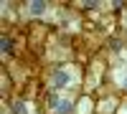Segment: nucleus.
Returning a JSON list of instances; mask_svg holds the SVG:
<instances>
[{"mask_svg":"<svg viewBox=\"0 0 127 114\" xmlns=\"http://www.w3.org/2000/svg\"><path fill=\"white\" fill-rule=\"evenodd\" d=\"M69 84V74L64 68H56L54 71V86H66Z\"/></svg>","mask_w":127,"mask_h":114,"instance_id":"1","label":"nucleus"},{"mask_svg":"<svg viewBox=\"0 0 127 114\" xmlns=\"http://www.w3.org/2000/svg\"><path fill=\"white\" fill-rule=\"evenodd\" d=\"M46 5L48 3H43V0H33V3L28 5V10H31V15H43L46 13Z\"/></svg>","mask_w":127,"mask_h":114,"instance_id":"2","label":"nucleus"},{"mask_svg":"<svg viewBox=\"0 0 127 114\" xmlns=\"http://www.w3.org/2000/svg\"><path fill=\"white\" fill-rule=\"evenodd\" d=\"M0 48H3V53H10V51H13V41H10L8 36H3V41H0Z\"/></svg>","mask_w":127,"mask_h":114,"instance_id":"3","label":"nucleus"},{"mask_svg":"<svg viewBox=\"0 0 127 114\" xmlns=\"http://www.w3.org/2000/svg\"><path fill=\"white\" fill-rule=\"evenodd\" d=\"M71 109H74V104H71V101H61L59 114H71Z\"/></svg>","mask_w":127,"mask_h":114,"instance_id":"4","label":"nucleus"},{"mask_svg":"<svg viewBox=\"0 0 127 114\" xmlns=\"http://www.w3.org/2000/svg\"><path fill=\"white\" fill-rule=\"evenodd\" d=\"M13 114H28V109H26L23 101H15V104H13Z\"/></svg>","mask_w":127,"mask_h":114,"instance_id":"5","label":"nucleus"},{"mask_svg":"<svg viewBox=\"0 0 127 114\" xmlns=\"http://www.w3.org/2000/svg\"><path fill=\"white\" fill-rule=\"evenodd\" d=\"M48 107H61V101H59L56 94H51V96H48Z\"/></svg>","mask_w":127,"mask_h":114,"instance_id":"6","label":"nucleus"},{"mask_svg":"<svg viewBox=\"0 0 127 114\" xmlns=\"http://www.w3.org/2000/svg\"><path fill=\"white\" fill-rule=\"evenodd\" d=\"M109 46H112V51H120V48H122V41H117V38H114Z\"/></svg>","mask_w":127,"mask_h":114,"instance_id":"7","label":"nucleus"},{"mask_svg":"<svg viewBox=\"0 0 127 114\" xmlns=\"http://www.w3.org/2000/svg\"><path fill=\"white\" fill-rule=\"evenodd\" d=\"M81 5L84 8H94V5H99V3H97V0H87V3H81Z\"/></svg>","mask_w":127,"mask_h":114,"instance_id":"8","label":"nucleus"},{"mask_svg":"<svg viewBox=\"0 0 127 114\" xmlns=\"http://www.w3.org/2000/svg\"><path fill=\"white\" fill-rule=\"evenodd\" d=\"M125 89H127V79H125Z\"/></svg>","mask_w":127,"mask_h":114,"instance_id":"9","label":"nucleus"}]
</instances>
